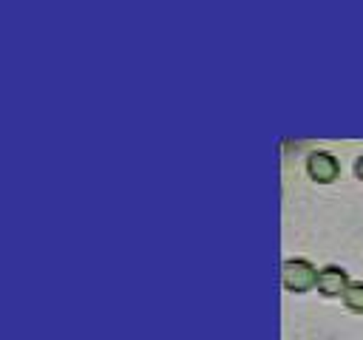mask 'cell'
Masks as SVG:
<instances>
[{
	"mask_svg": "<svg viewBox=\"0 0 363 340\" xmlns=\"http://www.w3.org/2000/svg\"><path fill=\"white\" fill-rule=\"evenodd\" d=\"M281 275H284V283L295 292H303L312 283H318V272L306 258H286L281 266Z\"/></svg>",
	"mask_w": 363,
	"mask_h": 340,
	"instance_id": "1",
	"label": "cell"
},
{
	"mask_svg": "<svg viewBox=\"0 0 363 340\" xmlns=\"http://www.w3.org/2000/svg\"><path fill=\"white\" fill-rule=\"evenodd\" d=\"M306 170L318 178V181H329L337 176V159L329 150H312L306 159Z\"/></svg>",
	"mask_w": 363,
	"mask_h": 340,
	"instance_id": "2",
	"label": "cell"
},
{
	"mask_svg": "<svg viewBox=\"0 0 363 340\" xmlns=\"http://www.w3.org/2000/svg\"><path fill=\"white\" fill-rule=\"evenodd\" d=\"M346 283H349L346 280V269L337 266V264H329V266H323L318 272V289L323 295H340L346 289Z\"/></svg>",
	"mask_w": 363,
	"mask_h": 340,
	"instance_id": "3",
	"label": "cell"
},
{
	"mask_svg": "<svg viewBox=\"0 0 363 340\" xmlns=\"http://www.w3.org/2000/svg\"><path fill=\"white\" fill-rule=\"evenodd\" d=\"M343 300L354 309H363V280H349L343 289Z\"/></svg>",
	"mask_w": 363,
	"mask_h": 340,
	"instance_id": "4",
	"label": "cell"
},
{
	"mask_svg": "<svg viewBox=\"0 0 363 340\" xmlns=\"http://www.w3.org/2000/svg\"><path fill=\"white\" fill-rule=\"evenodd\" d=\"M354 173L363 178V153H360V156H357V162H354Z\"/></svg>",
	"mask_w": 363,
	"mask_h": 340,
	"instance_id": "5",
	"label": "cell"
}]
</instances>
